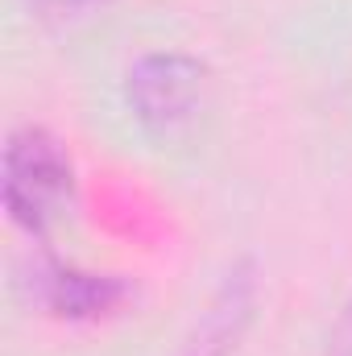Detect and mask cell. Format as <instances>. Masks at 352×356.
<instances>
[{"mask_svg": "<svg viewBox=\"0 0 352 356\" xmlns=\"http://www.w3.org/2000/svg\"><path fill=\"white\" fill-rule=\"evenodd\" d=\"M328 356H352V298L344 302L336 327H332V340H328Z\"/></svg>", "mask_w": 352, "mask_h": 356, "instance_id": "8992f818", "label": "cell"}, {"mask_svg": "<svg viewBox=\"0 0 352 356\" xmlns=\"http://www.w3.org/2000/svg\"><path fill=\"white\" fill-rule=\"evenodd\" d=\"M0 199H4L8 220L29 236H46L71 211L75 170H71V154L63 149V141L54 133H46L38 124L8 133Z\"/></svg>", "mask_w": 352, "mask_h": 356, "instance_id": "6da1fadb", "label": "cell"}, {"mask_svg": "<svg viewBox=\"0 0 352 356\" xmlns=\"http://www.w3.org/2000/svg\"><path fill=\"white\" fill-rule=\"evenodd\" d=\"M29 294L38 307H46L58 319H71V323L108 319L133 298L129 282H120L116 273H91V269L79 266H63L58 257H33Z\"/></svg>", "mask_w": 352, "mask_h": 356, "instance_id": "3957f363", "label": "cell"}, {"mask_svg": "<svg viewBox=\"0 0 352 356\" xmlns=\"http://www.w3.org/2000/svg\"><path fill=\"white\" fill-rule=\"evenodd\" d=\"M211 88L207 63L182 50H150L125 71V108L150 137H178L199 120Z\"/></svg>", "mask_w": 352, "mask_h": 356, "instance_id": "7a4b0ae2", "label": "cell"}, {"mask_svg": "<svg viewBox=\"0 0 352 356\" xmlns=\"http://www.w3.org/2000/svg\"><path fill=\"white\" fill-rule=\"evenodd\" d=\"M112 0H25L29 17L50 25V29H71L79 21H88L95 13H104Z\"/></svg>", "mask_w": 352, "mask_h": 356, "instance_id": "5b68a950", "label": "cell"}, {"mask_svg": "<svg viewBox=\"0 0 352 356\" xmlns=\"http://www.w3.org/2000/svg\"><path fill=\"white\" fill-rule=\"evenodd\" d=\"M253 311H257V269L253 261H237L211 290L178 356H228L249 332Z\"/></svg>", "mask_w": 352, "mask_h": 356, "instance_id": "277c9868", "label": "cell"}]
</instances>
